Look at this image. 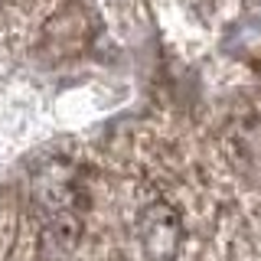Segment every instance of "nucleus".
<instances>
[{
	"label": "nucleus",
	"mask_w": 261,
	"mask_h": 261,
	"mask_svg": "<svg viewBox=\"0 0 261 261\" xmlns=\"http://www.w3.org/2000/svg\"><path fill=\"white\" fill-rule=\"evenodd\" d=\"M137 242L147 261H176L183 248V216L167 199H153L137 212Z\"/></svg>",
	"instance_id": "f257e3e1"
},
{
	"label": "nucleus",
	"mask_w": 261,
	"mask_h": 261,
	"mask_svg": "<svg viewBox=\"0 0 261 261\" xmlns=\"http://www.w3.org/2000/svg\"><path fill=\"white\" fill-rule=\"evenodd\" d=\"M7 4H10V0H0V13H4V10H7Z\"/></svg>",
	"instance_id": "7ed1b4c3"
},
{
	"label": "nucleus",
	"mask_w": 261,
	"mask_h": 261,
	"mask_svg": "<svg viewBox=\"0 0 261 261\" xmlns=\"http://www.w3.org/2000/svg\"><path fill=\"white\" fill-rule=\"evenodd\" d=\"M79 248V219L69 209H56L39 235V261H72Z\"/></svg>",
	"instance_id": "f03ea898"
}]
</instances>
